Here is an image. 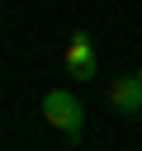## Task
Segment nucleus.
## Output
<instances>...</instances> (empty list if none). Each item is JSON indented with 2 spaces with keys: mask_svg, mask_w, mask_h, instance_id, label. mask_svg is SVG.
<instances>
[{
  "mask_svg": "<svg viewBox=\"0 0 142 151\" xmlns=\"http://www.w3.org/2000/svg\"><path fill=\"white\" fill-rule=\"evenodd\" d=\"M109 104H114L118 113H137V118H142V80H137V76L114 80V85H109Z\"/></svg>",
  "mask_w": 142,
  "mask_h": 151,
  "instance_id": "3",
  "label": "nucleus"
},
{
  "mask_svg": "<svg viewBox=\"0 0 142 151\" xmlns=\"http://www.w3.org/2000/svg\"><path fill=\"white\" fill-rule=\"evenodd\" d=\"M137 80H142V71H137Z\"/></svg>",
  "mask_w": 142,
  "mask_h": 151,
  "instance_id": "4",
  "label": "nucleus"
},
{
  "mask_svg": "<svg viewBox=\"0 0 142 151\" xmlns=\"http://www.w3.org/2000/svg\"><path fill=\"white\" fill-rule=\"evenodd\" d=\"M66 71H71L76 80H95V42H90L85 33L71 38V47H66Z\"/></svg>",
  "mask_w": 142,
  "mask_h": 151,
  "instance_id": "2",
  "label": "nucleus"
},
{
  "mask_svg": "<svg viewBox=\"0 0 142 151\" xmlns=\"http://www.w3.org/2000/svg\"><path fill=\"white\" fill-rule=\"evenodd\" d=\"M43 113H47V123H52V127H62L66 137H80L85 109H80V99H76V94H66V90H52V94H43Z\"/></svg>",
  "mask_w": 142,
  "mask_h": 151,
  "instance_id": "1",
  "label": "nucleus"
}]
</instances>
